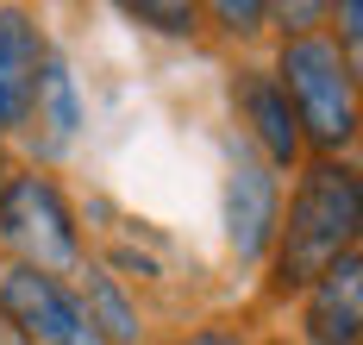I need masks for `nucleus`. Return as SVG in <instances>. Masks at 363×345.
Segmentation results:
<instances>
[{"instance_id":"f257e3e1","label":"nucleus","mask_w":363,"mask_h":345,"mask_svg":"<svg viewBox=\"0 0 363 345\" xmlns=\"http://www.w3.org/2000/svg\"><path fill=\"white\" fill-rule=\"evenodd\" d=\"M357 176L345 163H313L282 226V283H320L357 245Z\"/></svg>"},{"instance_id":"f03ea898","label":"nucleus","mask_w":363,"mask_h":345,"mask_svg":"<svg viewBox=\"0 0 363 345\" xmlns=\"http://www.w3.org/2000/svg\"><path fill=\"white\" fill-rule=\"evenodd\" d=\"M282 94H294V126L313 132V145H351L357 132V82L351 63L326 38H294L282 50Z\"/></svg>"},{"instance_id":"7ed1b4c3","label":"nucleus","mask_w":363,"mask_h":345,"mask_svg":"<svg viewBox=\"0 0 363 345\" xmlns=\"http://www.w3.org/2000/svg\"><path fill=\"white\" fill-rule=\"evenodd\" d=\"M0 239L26 258V270H75L82 258V239H75V220L63 207V195L50 189L44 176H13L0 189Z\"/></svg>"},{"instance_id":"20e7f679","label":"nucleus","mask_w":363,"mask_h":345,"mask_svg":"<svg viewBox=\"0 0 363 345\" xmlns=\"http://www.w3.org/2000/svg\"><path fill=\"white\" fill-rule=\"evenodd\" d=\"M0 307H6V320L32 345H101V333L88 327L82 302H75L57 276H38L26 264H13L0 276Z\"/></svg>"},{"instance_id":"39448f33","label":"nucleus","mask_w":363,"mask_h":345,"mask_svg":"<svg viewBox=\"0 0 363 345\" xmlns=\"http://www.w3.org/2000/svg\"><path fill=\"white\" fill-rule=\"evenodd\" d=\"M225 226H232V251L238 258H263L269 226H276V176L245 145L232 157V182H225Z\"/></svg>"},{"instance_id":"423d86ee","label":"nucleus","mask_w":363,"mask_h":345,"mask_svg":"<svg viewBox=\"0 0 363 345\" xmlns=\"http://www.w3.org/2000/svg\"><path fill=\"white\" fill-rule=\"evenodd\" d=\"M307 333H313V345H357L363 339V270H357V251L338 258V264L313 283Z\"/></svg>"},{"instance_id":"0eeeda50","label":"nucleus","mask_w":363,"mask_h":345,"mask_svg":"<svg viewBox=\"0 0 363 345\" xmlns=\"http://www.w3.org/2000/svg\"><path fill=\"white\" fill-rule=\"evenodd\" d=\"M38 63H44L38 32L19 19V13L0 6V126H26L32 88H38Z\"/></svg>"},{"instance_id":"6e6552de","label":"nucleus","mask_w":363,"mask_h":345,"mask_svg":"<svg viewBox=\"0 0 363 345\" xmlns=\"http://www.w3.org/2000/svg\"><path fill=\"white\" fill-rule=\"evenodd\" d=\"M26 119H38L44 126V151H63L75 138V126H82V101H75V82H69V70L44 50V63H38V88H32V114Z\"/></svg>"},{"instance_id":"1a4fd4ad","label":"nucleus","mask_w":363,"mask_h":345,"mask_svg":"<svg viewBox=\"0 0 363 345\" xmlns=\"http://www.w3.org/2000/svg\"><path fill=\"white\" fill-rule=\"evenodd\" d=\"M245 107H251V126H257V138H263V151L276 157V163H294V151H301V126H294L289 94H282L276 82L251 76L245 82Z\"/></svg>"},{"instance_id":"9d476101","label":"nucleus","mask_w":363,"mask_h":345,"mask_svg":"<svg viewBox=\"0 0 363 345\" xmlns=\"http://www.w3.org/2000/svg\"><path fill=\"white\" fill-rule=\"evenodd\" d=\"M88 327L101 333V345H132L138 339V314L125 307V295L113 289V276H101V270H88Z\"/></svg>"},{"instance_id":"9b49d317","label":"nucleus","mask_w":363,"mask_h":345,"mask_svg":"<svg viewBox=\"0 0 363 345\" xmlns=\"http://www.w3.org/2000/svg\"><path fill=\"white\" fill-rule=\"evenodd\" d=\"M132 19H145L157 32H194V6H157V0H138Z\"/></svg>"},{"instance_id":"f8f14e48","label":"nucleus","mask_w":363,"mask_h":345,"mask_svg":"<svg viewBox=\"0 0 363 345\" xmlns=\"http://www.w3.org/2000/svg\"><path fill=\"white\" fill-rule=\"evenodd\" d=\"M213 13L232 26V32H257V19H263V6H257V0H245V6H238V0H219Z\"/></svg>"},{"instance_id":"ddd939ff","label":"nucleus","mask_w":363,"mask_h":345,"mask_svg":"<svg viewBox=\"0 0 363 345\" xmlns=\"http://www.w3.org/2000/svg\"><path fill=\"white\" fill-rule=\"evenodd\" d=\"M182 345H245V339L225 333V327H207V333H194V339H182Z\"/></svg>"},{"instance_id":"4468645a","label":"nucleus","mask_w":363,"mask_h":345,"mask_svg":"<svg viewBox=\"0 0 363 345\" xmlns=\"http://www.w3.org/2000/svg\"><path fill=\"white\" fill-rule=\"evenodd\" d=\"M0 345H32V339H26V333H19V327H13V320L0 314Z\"/></svg>"}]
</instances>
